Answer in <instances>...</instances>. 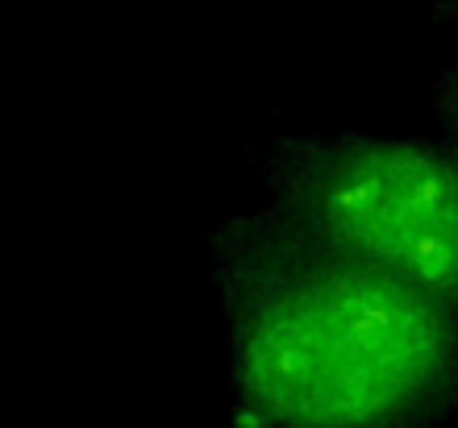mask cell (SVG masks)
<instances>
[{"mask_svg": "<svg viewBox=\"0 0 458 428\" xmlns=\"http://www.w3.org/2000/svg\"><path fill=\"white\" fill-rule=\"evenodd\" d=\"M229 428H446L458 304L259 204L208 225Z\"/></svg>", "mask_w": 458, "mask_h": 428, "instance_id": "1", "label": "cell"}, {"mask_svg": "<svg viewBox=\"0 0 458 428\" xmlns=\"http://www.w3.org/2000/svg\"><path fill=\"white\" fill-rule=\"evenodd\" d=\"M263 200L342 250L458 304V146L446 133H276Z\"/></svg>", "mask_w": 458, "mask_h": 428, "instance_id": "2", "label": "cell"}, {"mask_svg": "<svg viewBox=\"0 0 458 428\" xmlns=\"http://www.w3.org/2000/svg\"><path fill=\"white\" fill-rule=\"evenodd\" d=\"M429 113L437 121V133H446L450 142L458 146V55L450 59V67L434 80L429 88Z\"/></svg>", "mask_w": 458, "mask_h": 428, "instance_id": "3", "label": "cell"}, {"mask_svg": "<svg viewBox=\"0 0 458 428\" xmlns=\"http://www.w3.org/2000/svg\"><path fill=\"white\" fill-rule=\"evenodd\" d=\"M434 25H442V29L458 34V0H437L434 4Z\"/></svg>", "mask_w": 458, "mask_h": 428, "instance_id": "4", "label": "cell"}]
</instances>
